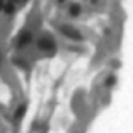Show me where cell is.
<instances>
[{"label":"cell","instance_id":"1","mask_svg":"<svg viewBox=\"0 0 133 133\" xmlns=\"http://www.w3.org/2000/svg\"><path fill=\"white\" fill-rule=\"evenodd\" d=\"M38 48L43 53H53L56 50V44H55V41H53L51 36H43V38L38 39Z\"/></svg>","mask_w":133,"mask_h":133},{"label":"cell","instance_id":"2","mask_svg":"<svg viewBox=\"0 0 133 133\" xmlns=\"http://www.w3.org/2000/svg\"><path fill=\"white\" fill-rule=\"evenodd\" d=\"M60 31H62L65 36L72 38V39H82V34H80L78 31H75V28H70V26H62Z\"/></svg>","mask_w":133,"mask_h":133},{"label":"cell","instance_id":"3","mask_svg":"<svg viewBox=\"0 0 133 133\" xmlns=\"http://www.w3.org/2000/svg\"><path fill=\"white\" fill-rule=\"evenodd\" d=\"M31 39H32V36H31V32H22V34L17 38V46L19 48H22V46H26L28 43H31Z\"/></svg>","mask_w":133,"mask_h":133},{"label":"cell","instance_id":"4","mask_svg":"<svg viewBox=\"0 0 133 133\" xmlns=\"http://www.w3.org/2000/svg\"><path fill=\"white\" fill-rule=\"evenodd\" d=\"M68 12H70V16L77 17L78 14H80V7H78V5H70V9H68Z\"/></svg>","mask_w":133,"mask_h":133},{"label":"cell","instance_id":"5","mask_svg":"<svg viewBox=\"0 0 133 133\" xmlns=\"http://www.w3.org/2000/svg\"><path fill=\"white\" fill-rule=\"evenodd\" d=\"M24 111H26V106H21L19 109H17V113H16V118H17V119H19V118H22Z\"/></svg>","mask_w":133,"mask_h":133},{"label":"cell","instance_id":"6","mask_svg":"<svg viewBox=\"0 0 133 133\" xmlns=\"http://www.w3.org/2000/svg\"><path fill=\"white\" fill-rule=\"evenodd\" d=\"M113 82H114V77H109L106 80V85H113Z\"/></svg>","mask_w":133,"mask_h":133}]
</instances>
